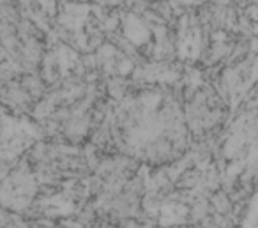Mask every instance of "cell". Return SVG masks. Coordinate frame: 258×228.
Masks as SVG:
<instances>
[{"instance_id": "cell-1", "label": "cell", "mask_w": 258, "mask_h": 228, "mask_svg": "<svg viewBox=\"0 0 258 228\" xmlns=\"http://www.w3.org/2000/svg\"><path fill=\"white\" fill-rule=\"evenodd\" d=\"M22 87L36 101L43 99L48 92V85L43 82V78L39 76V73H34V75H22Z\"/></svg>"}, {"instance_id": "cell-2", "label": "cell", "mask_w": 258, "mask_h": 228, "mask_svg": "<svg viewBox=\"0 0 258 228\" xmlns=\"http://www.w3.org/2000/svg\"><path fill=\"white\" fill-rule=\"evenodd\" d=\"M244 15L247 16V18L251 20V22H258V6L256 4H251V6H247L246 9H244Z\"/></svg>"}, {"instance_id": "cell-3", "label": "cell", "mask_w": 258, "mask_h": 228, "mask_svg": "<svg viewBox=\"0 0 258 228\" xmlns=\"http://www.w3.org/2000/svg\"><path fill=\"white\" fill-rule=\"evenodd\" d=\"M230 6L239 9V11H244L247 6H251V0H230Z\"/></svg>"}, {"instance_id": "cell-4", "label": "cell", "mask_w": 258, "mask_h": 228, "mask_svg": "<svg viewBox=\"0 0 258 228\" xmlns=\"http://www.w3.org/2000/svg\"><path fill=\"white\" fill-rule=\"evenodd\" d=\"M251 37H258V22H254L251 27Z\"/></svg>"}, {"instance_id": "cell-5", "label": "cell", "mask_w": 258, "mask_h": 228, "mask_svg": "<svg viewBox=\"0 0 258 228\" xmlns=\"http://www.w3.org/2000/svg\"><path fill=\"white\" fill-rule=\"evenodd\" d=\"M4 228H20V226H18V224H16V223H13V221H11V223H8Z\"/></svg>"}, {"instance_id": "cell-6", "label": "cell", "mask_w": 258, "mask_h": 228, "mask_svg": "<svg viewBox=\"0 0 258 228\" xmlns=\"http://www.w3.org/2000/svg\"><path fill=\"white\" fill-rule=\"evenodd\" d=\"M251 4H256L258 6V0H251Z\"/></svg>"}]
</instances>
